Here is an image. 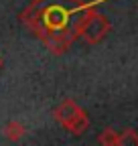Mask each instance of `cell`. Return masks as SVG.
I'll list each match as a JSON object with an SVG mask.
<instances>
[{
	"label": "cell",
	"mask_w": 138,
	"mask_h": 146,
	"mask_svg": "<svg viewBox=\"0 0 138 146\" xmlns=\"http://www.w3.org/2000/svg\"><path fill=\"white\" fill-rule=\"evenodd\" d=\"M0 67H2V59H0Z\"/></svg>",
	"instance_id": "obj_8"
},
{
	"label": "cell",
	"mask_w": 138,
	"mask_h": 146,
	"mask_svg": "<svg viewBox=\"0 0 138 146\" xmlns=\"http://www.w3.org/2000/svg\"><path fill=\"white\" fill-rule=\"evenodd\" d=\"M90 128V116L85 114V110H79L77 112V116L71 120V124H69L65 130H69L71 134H75V136H81L85 130Z\"/></svg>",
	"instance_id": "obj_4"
},
{
	"label": "cell",
	"mask_w": 138,
	"mask_h": 146,
	"mask_svg": "<svg viewBox=\"0 0 138 146\" xmlns=\"http://www.w3.org/2000/svg\"><path fill=\"white\" fill-rule=\"evenodd\" d=\"M79 106L73 102V100H63L57 108H55V112H53V116H55V120L63 126V128H67L69 124H71V120L77 116V112H79Z\"/></svg>",
	"instance_id": "obj_3"
},
{
	"label": "cell",
	"mask_w": 138,
	"mask_h": 146,
	"mask_svg": "<svg viewBox=\"0 0 138 146\" xmlns=\"http://www.w3.org/2000/svg\"><path fill=\"white\" fill-rule=\"evenodd\" d=\"M81 0H33L21 12V21L33 31V35L45 41L53 33L71 27V18L81 8Z\"/></svg>",
	"instance_id": "obj_1"
},
{
	"label": "cell",
	"mask_w": 138,
	"mask_h": 146,
	"mask_svg": "<svg viewBox=\"0 0 138 146\" xmlns=\"http://www.w3.org/2000/svg\"><path fill=\"white\" fill-rule=\"evenodd\" d=\"M75 21L71 23L75 29V35L79 39H83L90 45H98L106 39V35L110 33L112 25L104 14L96 12L90 4H81V8L75 12Z\"/></svg>",
	"instance_id": "obj_2"
},
{
	"label": "cell",
	"mask_w": 138,
	"mask_h": 146,
	"mask_svg": "<svg viewBox=\"0 0 138 146\" xmlns=\"http://www.w3.org/2000/svg\"><path fill=\"white\" fill-rule=\"evenodd\" d=\"M98 142L100 144H106V146H120V134L112 128H106L100 136H98Z\"/></svg>",
	"instance_id": "obj_6"
},
{
	"label": "cell",
	"mask_w": 138,
	"mask_h": 146,
	"mask_svg": "<svg viewBox=\"0 0 138 146\" xmlns=\"http://www.w3.org/2000/svg\"><path fill=\"white\" fill-rule=\"evenodd\" d=\"M75 2H79V0H75Z\"/></svg>",
	"instance_id": "obj_9"
},
{
	"label": "cell",
	"mask_w": 138,
	"mask_h": 146,
	"mask_svg": "<svg viewBox=\"0 0 138 146\" xmlns=\"http://www.w3.org/2000/svg\"><path fill=\"white\" fill-rule=\"evenodd\" d=\"M25 134H27V128H25L23 122L12 120V122H8V124L4 126V136H6L10 142H19Z\"/></svg>",
	"instance_id": "obj_5"
},
{
	"label": "cell",
	"mask_w": 138,
	"mask_h": 146,
	"mask_svg": "<svg viewBox=\"0 0 138 146\" xmlns=\"http://www.w3.org/2000/svg\"><path fill=\"white\" fill-rule=\"evenodd\" d=\"M120 144H138V134L134 128H128L120 134Z\"/></svg>",
	"instance_id": "obj_7"
}]
</instances>
